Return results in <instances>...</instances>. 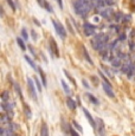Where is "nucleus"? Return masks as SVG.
I'll return each mask as SVG.
<instances>
[{"label":"nucleus","mask_w":135,"mask_h":136,"mask_svg":"<svg viewBox=\"0 0 135 136\" xmlns=\"http://www.w3.org/2000/svg\"><path fill=\"white\" fill-rule=\"evenodd\" d=\"M72 5H74V11L76 12L77 16L84 18L91 11L94 3H92V0H76Z\"/></svg>","instance_id":"f257e3e1"},{"label":"nucleus","mask_w":135,"mask_h":136,"mask_svg":"<svg viewBox=\"0 0 135 136\" xmlns=\"http://www.w3.org/2000/svg\"><path fill=\"white\" fill-rule=\"evenodd\" d=\"M108 40H109L108 34H105V33L96 34L95 38H92V40H91V45L95 50L102 52V51H104L108 47Z\"/></svg>","instance_id":"f03ea898"},{"label":"nucleus","mask_w":135,"mask_h":136,"mask_svg":"<svg viewBox=\"0 0 135 136\" xmlns=\"http://www.w3.org/2000/svg\"><path fill=\"white\" fill-rule=\"evenodd\" d=\"M52 24H53V27H55L57 34H58L62 39H65V37H66V31H65L64 26H63L58 20H55V19H52Z\"/></svg>","instance_id":"7ed1b4c3"},{"label":"nucleus","mask_w":135,"mask_h":136,"mask_svg":"<svg viewBox=\"0 0 135 136\" xmlns=\"http://www.w3.org/2000/svg\"><path fill=\"white\" fill-rule=\"evenodd\" d=\"M34 80L31 79L30 77H27V89L28 92H30V96L37 102V90H36V87H34Z\"/></svg>","instance_id":"20e7f679"},{"label":"nucleus","mask_w":135,"mask_h":136,"mask_svg":"<svg viewBox=\"0 0 135 136\" xmlns=\"http://www.w3.org/2000/svg\"><path fill=\"white\" fill-rule=\"evenodd\" d=\"M49 50H50V53H51V57H59L58 46H57V44H56V41H55L53 38H50Z\"/></svg>","instance_id":"39448f33"},{"label":"nucleus","mask_w":135,"mask_h":136,"mask_svg":"<svg viewBox=\"0 0 135 136\" xmlns=\"http://www.w3.org/2000/svg\"><path fill=\"white\" fill-rule=\"evenodd\" d=\"M83 30H84V34H85L86 37H90L92 34H95V32H96V27L92 24H90V23H84Z\"/></svg>","instance_id":"423d86ee"},{"label":"nucleus","mask_w":135,"mask_h":136,"mask_svg":"<svg viewBox=\"0 0 135 136\" xmlns=\"http://www.w3.org/2000/svg\"><path fill=\"white\" fill-rule=\"evenodd\" d=\"M82 110H83V114L85 115V117H86V120H88V122L90 123V125H91L94 129H96V128H97V124H96V121L94 120V117L91 116V114H90V112L88 111L85 108H82Z\"/></svg>","instance_id":"0eeeda50"},{"label":"nucleus","mask_w":135,"mask_h":136,"mask_svg":"<svg viewBox=\"0 0 135 136\" xmlns=\"http://www.w3.org/2000/svg\"><path fill=\"white\" fill-rule=\"evenodd\" d=\"M133 65H134V64H132V60H130L129 58H127L126 60L122 63V65H121V70H122L123 74H126V75H127V74L129 72V70L132 69Z\"/></svg>","instance_id":"6e6552de"},{"label":"nucleus","mask_w":135,"mask_h":136,"mask_svg":"<svg viewBox=\"0 0 135 136\" xmlns=\"http://www.w3.org/2000/svg\"><path fill=\"white\" fill-rule=\"evenodd\" d=\"M102 88L104 90V92L107 93V96H109L110 98H114L115 97V93L113 91V88H111V84H108V83H102Z\"/></svg>","instance_id":"1a4fd4ad"},{"label":"nucleus","mask_w":135,"mask_h":136,"mask_svg":"<svg viewBox=\"0 0 135 136\" xmlns=\"http://www.w3.org/2000/svg\"><path fill=\"white\" fill-rule=\"evenodd\" d=\"M96 124H97V133L100 134V136H104L105 134V129H104V123H103V121L101 118H96Z\"/></svg>","instance_id":"9d476101"},{"label":"nucleus","mask_w":135,"mask_h":136,"mask_svg":"<svg viewBox=\"0 0 135 136\" xmlns=\"http://www.w3.org/2000/svg\"><path fill=\"white\" fill-rule=\"evenodd\" d=\"M115 14H116V13L114 12L113 8H104V9H102L101 11V16L103 17V18H105V19H110L111 17H114Z\"/></svg>","instance_id":"9b49d317"},{"label":"nucleus","mask_w":135,"mask_h":136,"mask_svg":"<svg viewBox=\"0 0 135 136\" xmlns=\"http://www.w3.org/2000/svg\"><path fill=\"white\" fill-rule=\"evenodd\" d=\"M40 136H50L49 135V127L45 122L42 123V127H40Z\"/></svg>","instance_id":"f8f14e48"},{"label":"nucleus","mask_w":135,"mask_h":136,"mask_svg":"<svg viewBox=\"0 0 135 136\" xmlns=\"http://www.w3.org/2000/svg\"><path fill=\"white\" fill-rule=\"evenodd\" d=\"M66 104H68V107H69L70 110H76V108H77L76 101H74L71 97H68L66 98Z\"/></svg>","instance_id":"ddd939ff"},{"label":"nucleus","mask_w":135,"mask_h":136,"mask_svg":"<svg viewBox=\"0 0 135 136\" xmlns=\"http://www.w3.org/2000/svg\"><path fill=\"white\" fill-rule=\"evenodd\" d=\"M24 58H25V60H26V62H27V64L30 65L31 68H32V69H34V70H38L37 65L34 64V62H33V60H32V59L30 58V57L27 56V55H25V56H24Z\"/></svg>","instance_id":"4468645a"},{"label":"nucleus","mask_w":135,"mask_h":136,"mask_svg":"<svg viewBox=\"0 0 135 136\" xmlns=\"http://www.w3.org/2000/svg\"><path fill=\"white\" fill-rule=\"evenodd\" d=\"M38 72H39L40 77H42V83H43V87H46V85H47V82H46L45 74H44V71L42 70V68H38Z\"/></svg>","instance_id":"2eb2a0df"},{"label":"nucleus","mask_w":135,"mask_h":136,"mask_svg":"<svg viewBox=\"0 0 135 136\" xmlns=\"http://www.w3.org/2000/svg\"><path fill=\"white\" fill-rule=\"evenodd\" d=\"M86 97H88V98L90 99V102H91L92 104H95V105H98V104H100V102H98V99L96 98L95 96H92L91 93H86Z\"/></svg>","instance_id":"dca6fc26"},{"label":"nucleus","mask_w":135,"mask_h":136,"mask_svg":"<svg viewBox=\"0 0 135 136\" xmlns=\"http://www.w3.org/2000/svg\"><path fill=\"white\" fill-rule=\"evenodd\" d=\"M33 80H34V84H36V87H37V89H38V92H42V85H43V83H40L39 78H38L37 76L33 78Z\"/></svg>","instance_id":"f3484780"},{"label":"nucleus","mask_w":135,"mask_h":136,"mask_svg":"<svg viewBox=\"0 0 135 136\" xmlns=\"http://www.w3.org/2000/svg\"><path fill=\"white\" fill-rule=\"evenodd\" d=\"M1 101H3L1 103H5V102H8V101H11V99H9V93H8V91H4V92H3V95H1Z\"/></svg>","instance_id":"a211bd4d"},{"label":"nucleus","mask_w":135,"mask_h":136,"mask_svg":"<svg viewBox=\"0 0 135 136\" xmlns=\"http://www.w3.org/2000/svg\"><path fill=\"white\" fill-rule=\"evenodd\" d=\"M61 84H62V87H63V89H64L65 93H68V95H70L71 90H70V88H69V85H68V84L65 83V80H63V79H62V80H61Z\"/></svg>","instance_id":"6ab92c4d"},{"label":"nucleus","mask_w":135,"mask_h":136,"mask_svg":"<svg viewBox=\"0 0 135 136\" xmlns=\"http://www.w3.org/2000/svg\"><path fill=\"white\" fill-rule=\"evenodd\" d=\"M11 122V116L6 114H3L1 115V123H8Z\"/></svg>","instance_id":"aec40b11"},{"label":"nucleus","mask_w":135,"mask_h":136,"mask_svg":"<svg viewBox=\"0 0 135 136\" xmlns=\"http://www.w3.org/2000/svg\"><path fill=\"white\" fill-rule=\"evenodd\" d=\"M63 72H64V75L66 76L68 79L70 80V82H71L72 84H74V85H76V80H75V79H74V77H72V76H71V75L69 74V71H66V70H63Z\"/></svg>","instance_id":"412c9836"},{"label":"nucleus","mask_w":135,"mask_h":136,"mask_svg":"<svg viewBox=\"0 0 135 136\" xmlns=\"http://www.w3.org/2000/svg\"><path fill=\"white\" fill-rule=\"evenodd\" d=\"M82 49H83V55H84V58L88 60V63H89V64H92V60H91V58L89 57V53H88L86 49H85V47H82Z\"/></svg>","instance_id":"4be33fe9"},{"label":"nucleus","mask_w":135,"mask_h":136,"mask_svg":"<svg viewBox=\"0 0 135 136\" xmlns=\"http://www.w3.org/2000/svg\"><path fill=\"white\" fill-rule=\"evenodd\" d=\"M17 43H18V45L19 46H20V49L23 50V51H25V50H26V46H25V43L24 41H23V39L22 38H17Z\"/></svg>","instance_id":"5701e85b"},{"label":"nucleus","mask_w":135,"mask_h":136,"mask_svg":"<svg viewBox=\"0 0 135 136\" xmlns=\"http://www.w3.org/2000/svg\"><path fill=\"white\" fill-rule=\"evenodd\" d=\"M24 109H25V114H26V116H27L28 118H31V116H32V114H31V109L28 105H26L24 103Z\"/></svg>","instance_id":"b1692460"},{"label":"nucleus","mask_w":135,"mask_h":136,"mask_svg":"<svg viewBox=\"0 0 135 136\" xmlns=\"http://www.w3.org/2000/svg\"><path fill=\"white\" fill-rule=\"evenodd\" d=\"M14 89H15V91H17V93H18L19 96H20V98L23 99V92H22V89H20V87H19L17 83H14Z\"/></svg>","instance_id":"393cba45"},{"label":"nucleus","mask_w":135,"mask_h":136,"mask_svg":"<svg viewBox=\"0 0 135 136\" xmlns=\"http://www.w3.org/2000/svg\"><path fill=\"white\" fill-rule=\"evenodd\" d=\"M44 8L46 9V11H49V12H52L53 9H52V7H51V5H50L49 3H47V1H46V0H44Z\"/></svg>","instance_id":"a878e982"},{"label":"nucleus","mask_w":135,"mask_h":136,"mask_svg":"<svg viewBox=\"0 0 135 136\" xmlns=\"http://www.w3.org/2000/svg\"><path fill=\"white\" fill-rule=\"evenodd\" d=\"M98 75H100V76H101V77H102V79H103V82H104V83L110 84V82H109V79H108V78L104 76V74L102 72V70H98Z\"/></svg>","instance_id":"bb28decb"},{"label":"nucleus","mask_w":135,"mask_h":136,"mask_svg":"<svg viewBox=\"0 0 135 136\" xmlns=\"http://www.w3.org/2000/svg\"><path fill=\"white\" fill-rule=\"evenodd\" d=\"M72 125H74V128H76V129L78 130L80 133H82V131H83V128L81 127V125H80V124H78V123H77L76 121H72Z\"/></svg>","instance_id":"cd10ccee"},{"label":"nucleus","mask_w":135,"mask_h":136,"mask_svg":"<svg viewBox=\"0 0 135 136\" xmlns=\"http://www.w3.org/2000/svg\"><path fill=\"white\" fill-rule=\"evenodd\" d=\"M69 133H70L71 136H80V135H78V133H77L76 130L71 127V125H69Z\"/></svg>","instance_id":"c85d7f7f"},{"label":"nucleus","mask_w":135,"mask_h":136,"mask_svg":"<svg viewBox=\"0 0 135 136\" xmlns=\"http://www.w3.org/2000/svg\"><path fill=\"white\" fill-rule=\"evenodd\" d=\"M22 36H23V38H24L25 40L28 39V34H27V32H26V30H25V28H22Z\"/></svg>","instance_id":"c756f323"},{"label":"nucleus","mask_w":135,"mask_h":136,"mask_svg":"<svg viewBox=\"0 0 135 136\" xmlns=\"http://www.w3.org/2000/svg\"><path fill=\"white\" fill-rule=\"evenodd\" d=\"M31 37H32V39H33L34 41H37L38 37H37V33H36V31H34V30H31Z\"/></svg>","instance_id":"7c9ffc66"},{"label":"nucleus","mask_w":135,"mask_h":136,"mask_svg":"<svg viewBox=\"0 0 135 136\" xmlns=\"http://www.w3.org/2000/svg\"><path fill=\"white\" fill-rule=\"evenodd\" d=\"M28 49H30V51H31V53L33 55V57H37V53L34 52V50H33V47L32 46H28Z\"/></svg>","instance_id":"2f4dec72"},{"label":"nucleus","mask_w":135,"mask_h":136,"mask_svg":"<svg viewBox=\"0 0 135 136\" xmlns=\"http://www.w3.org/2000/svg\"><path fill=\"white\" fill-rule=\"evenodd\" d=\"M82 84H83V85H84V87H85V88H88V89H89V84H88V83H86V80L85 79H83L82 80Z\"/></svg>","instance_id":"473e14b6"},{"label":"nucleus","mask_w":135,"mask_h":136,"mask_svg":"<svg viewBox=\"0 0 135 136\" xmlns=\"http://www.w3.org/2000/svg\"><path fill=\"white\" fill-rule=\"evenodd\" d=\"M105 3H107V5H113L115 3V0H105Z\"/></svg>","instance_id":"72a5a7b5"},{"label":"nucleus","mask_w":135,"mask_h":136,"mask_svg":"<svg viewBox=\"0 0 135 136\" xmlns=\"http://www.w3.org/2000/svg\"><path fill=\"white\" fill-rule=\"evenodd\" d=\"M57 1H58V5H59V8H63V1H62V0H57Z\"/></svg>","instance_id":"f704fd0d"},{"label":"nucleus","mask_w":135,"mask_h":136,"mask_svg":"<svg viewBox=\"0 0 135 136\" xmlns=\"http://www.w3.org/2000/svg\"><path fill=\"white\" fill-rule=\"evenodd\" d=\"M38 3H39L40 6H44V0H37Z\"/></svg>","instance_id":"c9c22d12"},{"label":"nucleus","mask_w":135,"mask_h":136,"mask_svg":"<svg viewBox=\"0 0 135 136\" xmlns=\"http://www.w3.org/2000/svg\"><path fill=\"white\" fill-rule=\"evenodd\" d=\"M33 20H34V23H36V24H37V25H38V26H40V23H39V22H38L37 19H33Z\"/></svg>","instance_id":"e433bc0d"}]
</instances>
